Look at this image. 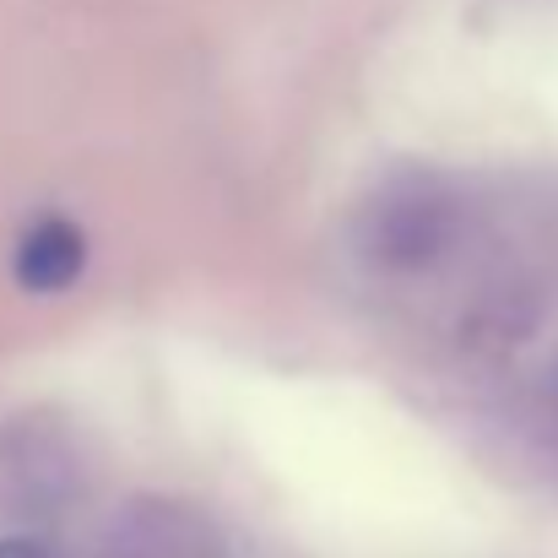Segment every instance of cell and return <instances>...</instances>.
<instances>
[{
	"label": "cell",
	"mask_w": 558,
	"mask_h": 558,
	"mask_svg": "<svg viewBox=\"0 0 558 558\" xmlns=\"http://www.w3.org/2000/svg\"><path fill=\"white\" fill-rule=\"evenodd\" d=\"M0 483H5L11 499L49 510V505H60L76 488V456H71V445L54 428L22 423V428H11L0 439Z\"/></svg>",
	"instance_id": "cell-1"
},
{
	"label": "cell",
	"mask_w": 558,
	"mask_h": 558,
	"mask_svg": "<svg viewBox=\"0 0 558 558\" xmlns=\"http://www.w3.org/2000/svg\"><path fill=\"white\" fill-rule=\"evenodd\" d=\"M104 558H222L206 521L185 515L180 505H142L114 526Z\"/></svg>",
	"instance_id": "cell-2"
},
{
	"label": "cell",
	"mask_w": 558,
	"mask_h": 558,
	"mask_svg": "<svg viewBox=\"0 0 558 558\" xmlns=\"http://www.w3.org/2000/svg\"><path fill=\"white\" fill-rule=\"evenodd\" d=\"M0 558H49L38 537H0Z\"/></svg>",
	"instance_id": "cell-5"
},
{
	"label": "cell",
	"mask_w": 558,
	"mask_h": 558,
	"mask_svg": "<svg viewBox=\"0 0 558 558\" xmlns=\"http://www.w3.org/2000/svg\"><path fill=\"white\" fill-rule=\"evenodd\" d=\"M456 217L445 201L434 195H396L374 211V255L379 260H396V266H417V260H434L450 239Z\"/></svg>",
	"instance_id": "cell-3"
},
{
	"label": "cell",
	"mask_w": 558,
	"mask_h": 558,
	"mask_svg": "<svg viewBox=\"0 0 558 558\" xmlns=\"http://www.w3.org/2000/svg\"><path fill=\"white\" fill-rule=\"evenodd\" d=\"M82 260H87V239L76 222L65 217H44L22 233L16 244V282L27 293H65L76 277H82Z\"/></svg>",
	"instance_id": "cell-4"
}]
</instances>
